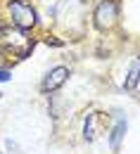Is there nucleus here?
Here are the masks:
<instances>
[{"mask_svg":"<svg viewBox=\"0 0 140 154\" xmlns=\"http://www.w3.org/2000/svg\"><path fill=\"white\" fill-rule=\"evenodd\" d=\"M119 17V7H117V2L114 0H102L100 5L95 7V12H93V21H95V26L98 29H109L114 21Z\"/></svg>","mask_w":140,"mask_h":154,"instance_id":"3","label":"nucleus"},{"mask_svg":"<svg viewBox=\"0 0 140 154\" xmlns=\"http://www.w3.org/2000/svg\"><path fill=\"white\" fill-rule=\"evenodd\" d=\"M126 135V121L123 119H119L117 121V126L112 128V133H109V147L112 149H119V142H121V137Z\"/></svg>","mask_w":140,"mask_h":154,"instance_id":"6","label":"nucleus"},{"mask_svg":"<svg viewBox=\"0 0 140 154\" xmlns=\"http://www.w3.org/2000/svg\"><path fill=\"white\" fill-rule=\"evenodd\" d=\"M67 81H69V69H67V66H55V69H50V71L45 74L43 83H40V90H43V93H52V90L62 88Z\"/></svg>","mask_w":140,"mask_h":154,"instance_id":"4","label":"nucleus"},{"mask_svg":"<svg viewBox=\"0 0 140 154\" xmlns=\"http://www.w3.org/2000/svg\"><path fill=\"white\" fill-rule=\"evenodd\" d=\"M95 119H98V114H88L86 123H83V137L86 140H95L98 137V123H95Z\"/></svg>","mask_w":140,"mask_h":154,"instance_id":"7","label":"nucleus"},{"mask_svg":"<svg viewBox=\"0 0 140 154\" xmlns=\"http://www.w3.org/2000/svg\"><path fill=\"white\" fill-rule=\"evenodd\" d=\"M2 43H5V48L12 52V55H17V57H26L29 52H31V48H33V43L24 36V31L21 29H14V31H2Z\"/></svg>","mask_w":140,"mask_h":154,"instance_id":"2","label":"nucleus"},{"mask_svg":"<svg viewBox=\"0 0 140 154\" xmlns=\"http://www.w3.org/2000/svg\"><path fill=\"white\" fill-rule=\"evenodd\" d=\"M7 14H10V21H12L14 29L26 31V29L36 26V10L24 0H10L7 2Z\"/></svg>","mask_w":140,"mask_h":154,"instance_id":"1","label":"nucleus"},{"mask_svg":"<svg viewBox=\"0 0 140 154\" xmlns=\"http://www.w3.org/2000/svg\"><path fill=\"white\" fill-rule=\"evenodd\" d=\"M138 81H140V57H133V62L128 64V71H126V81H123L126 90H133L138 85Z\"/></svg>","mask_w":140,"mask_h":154,"instance_id":"5","label":"nucleus"},{"mask_svg":"<svg viewBox=\"0 0 140 154\" xmlns=\"http://www.w3.org/2000/svg\"><path fill=\"white\" fill-rule=\"evenodd\" d=\"M12 78V74L7 71V69H0V83H5V81H10Z\"/></svg>","mask_w":140,"mask_h":154,"instance_id":"8","label":"nucleus"}]
</instances>
